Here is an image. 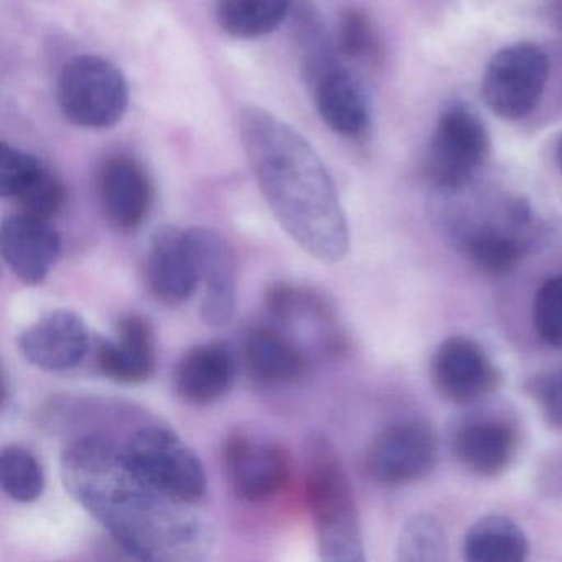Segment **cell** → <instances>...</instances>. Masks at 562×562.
<instances>
[{
    "mask_svg": "<svg viewBox=\"0 0 562 562\" xmlns=\"http://www.w3.org/2000/svg\"><path fill=\"white\" fill-rule=\"evenodd\" d=\"M0 483L14 502L34 503L44 495V469L31 450L8 446L0 453Z\"/></svg>",
    "mask_w": 562,
    "mask_h": 562,
    "instance_id": "25",
    "label": "cell"
},
{
    "mask_svg": "<svg viewBox=\"0 0 562 562\" xmlns=\"http://www.w3.org/2000/svg\"><path fill=\"white\" fill-rule=\"evenodd\" d=\"M243 357L249 376L269 386L297 383L307 376L312 367L307 351L274 327L252 328L246 335Z\"/></svg>",
    "mask_w": 562,
    "mask_h": 562,
    "instance_id": "21",
    "label": "cell"
},
{
    "mask_svg": "<svg viewBox=\"0 0 562 562\" xmlns=\"http://www.w3.org/2000/svg\"><path fill=\"white\" fill-rule=\"evenodd\" d=\"M462 549L469 562H522L531 544L515 519L493 513L470 526Z\"/></svg>",
    "mask_w": 562,
    "mask_h": 562,
    "instance_id": "22",
    "label": "cell"
},
{
    "mask_svg": "<svg viewBox=\"0 0 562 562\" xmlns=\"http://www.w3.org/2000/svg\"><path fill=\"white\" fill-rule=\"evenodd\" d=\"M337 47L341 55L351 60H374L380 55V37L363 9L350 8L340 15Z\"/></svg>",
    "mask_w": 562,
    "mask_h": 562,
    "instance_id": "26",
    "label": "cell"
},
{
    "mask_svg": "<svg viewBox=\"0 0 562 562\" xmlns=\"http://www.w3.org/2000/svg\"><path fill=\"white\" fill-rule=\"evenodd\" d=\"M93 347L87 322L74 311L48 312L19 337L24 360L47 373L75 370L93 353Z\"/></svg>",
    "mask_w": 562,
    "mask_h": 562,
    "instance_id": "11",
    "label": "cell"
},
{
    "mask_svg": "<svg viewBox=\"0 0 562 562\" xmlns=\"http://www.w3.org/2000/svg\"><path fill=\"white\" fill-rule=\"evenodd\" d=\"M57 100L68 123L85 130H108L126 114L130 87L123 71L106 58L80 55L61 68Z\"/></svg>",
    "mask_w": 562,
    "mask_h": 562,
    "instance_id": "4",
    "label": "cell"
},
{
    "mask_svg": "<svg viewBox=\"0 0 562 562\" xmlns=\"http://www.w3.org/2000/svg\"><path fill=\"white\" fill-rule=\"evenodd\" d=\"M292 0H216V21L229 37L255 41L288 19Z\"/></svg>",
    "mask_w": 562,
    "mask_h": 562,
    "instance_id": "23",
    "label": "cell"
},
{
    "mask_svg": "<svg viewBox=\"0 0 562 562\" xmlns=\"http://www.w3.org/2000/svg\"><path fill=\"white\" fill-rule=\"evenodd\" d=\"M449 450L463 469L475 475H502L518 453V427L505 417L469 416L450 429Z\"/></svg>",
    "mask_w": 562,
    "mask_h": 562,
    "instance_id": "14",
    "label": "cell"
},
{
    "mask_svg": "<svg viewBox=\"0 0 562 562\" xmlns=\"http://www.w3.org/2000/svg\"><path fill=\"white\" fill-rule=\"evenodd\" d=\"M190 233L195 245L200 284L203 285L200 305L203 322L210 327H222L235 314L238 289L235 252L215 229L193 226Z\"/></svg>",
    "mask_w": 562,
    "mask_h": 562,
    "instance_id": "18",
    "label": "cell"
},
{
    "mask_svg": "<svg viewBox=\"0 0 562 562\" xmlns=\"http://www.w3.org/2000/svg\"><path fill=\"white\" fill-rule=\"evenodd\" d=\"M532 327L548 347L562 348V274L552 276L536 292Z\"/></svg>",
    "mask_w": 562,
    "mask_h": 562,
    "instance_id": "27",
    "label": "cell"
},
{
    "mask_svg": "<svg viewBox=\"0 0 562 562\" xmlns=\"http://www.w3.org/2000/svg\"><path fill=\"white\" fill-rule=\"evenodd\" d=\"M238 124L256 182L282 229L317 261H344L350 251L347 215L312 144L262 108H243Z\"/></svg>",
    "mask_w": 562,
    "mask_h": 562,
    "instance_id": "2",
    "label": "cell"
},
{
    "mask_svg": "<svg viewBox=\"0 0 562 562\" xmlns=\"http://www.w3.org/2000/svg\"><path fill=\"white\" fill-rule=\"evenodd\" d=\"M439 462V437L426 420H400L374 436L364 457L368 475L383 486H403L429 475Z\"/></svg>",
    "mask_w": 562,
    "mask_h": 562,
    "instance_id": "8",
    "label": "cell"
},
{
    "mask_svg": "<svg viewBox=\"0 0 562 562\" xmlns=\"http://www.w3.org/2000/svg\"><path fill=\"white\" fill-rule=\"evenodd\" d=\"M430 383L449 403H475L502 386L503 374L485 348L470 337H450L434 351Z\"/></svg>",
    "mask_w": 562,
    "mask_h": 562,
    "instance_id": "10",
    "label": "cell"
},
{
    "mask_svg": "<svg viewBox=\"0 0 562 562\" xmlns=\"http://www.w3.org/2000/svg\"><path fill=\"white\" fill-rule=\"evenodd\" d=\"M0 249L12 274L27 285H38L50 274L61 255L60 233L50 220L8 216L0 228Z\"/></svg>",
    "mask_w": 562,
    "mask_h": 562,
    "instance_id": "17",
    "label": "cell"
},
{
    "mask_svg": "<svg viewBox=\"0 0 562 562\" xmlns=\"http://www.w3.org/2000/svg\"><path fill=\"white\" fill-rule=\"evenodd\" d=\"M555 159H558L559 169L562 170V139L559 140L558 153H555Z\"/></svg>",
    "mask_w": 562,
    "mask_h": 562,
    "instance_id": "29",
    "label": "cell"
},
{
    "mask_svg": "<svg viewBox=\"0 0 562 562\" xmlns=\"http://www.w3.org/2000/svg\"><path fill=\"white\" fill-rule=\"evenodd\" d=\"M93 360L97 370L114 383L149 381L157 368L156 335L149 322L137 314L121 318L113 338L94 341Z\"/></svg>",
    "mask_w": 562,
    "mask_h": 562,
    "instance_id": "19",
    "label": "cell"
},
{
    "mask_svg": "<svg viewBox=\"0 0 562 562\" xmlns=\"http://www.w3.org/2000/svg\"><path fill=\"white\" fill-rule=\"evenodd\" d=\"M314 85L315 106L322 121L344 137L363 136L371 123L367 91L350 71L334 58L307 68Z\"/></svg>",
    "mask_w": 562,
    "mask_h": 562,
    "instance_id": "16",
    "label": "cell"
},
{
    "mask_svg": "<svg viewBox=\"0 0 562 562\" xmlns=\"http://www.w3.org/2000/svg\"><path fill=\"white\" fill-rule=\"evenodd\" d=\"M490 154V137L479 114L463 103L443 108L437 120L429 154L426 177L437 192L465 189Z\"/></svg>",
    "mask_w": 562,
    "mask_h": 562,
    "instance_id": "6",
    "label": "cell"
},
{
    "mask_svg": "<svg viewBox=\"0 0 562 562\" xmlns=\"http://www.w3.org/2000/svg\"><path fill=\"white\" fill-rule=\"evenodd\" d=\"M531 400L552 427L562 429V367L531 378L526 384Z\"/></svg>",
    "mask_w": 562,
    "mask_h": 562,
    "instance_id": "28",
    "label": "cell"
},
{
    "mask_svg": "<svg viewBox=\"0 0 562 562\" xmlns=\"http://www.w3.org/2000/svg\"><path fill=\"white\" fill-rule=\"evenodd\" d=\"M130 462L172 498L195 505L206 493V473L195 450L170 427L149 424L127 437Z\"/></svg>",
    "mask_w": 562,
    "mask_h": 562,
    "instance_id": "5",
    "label": "cell"
},
{
    "mask_svg": "<svg viewBox=\"0 0 562 562\" xmlns=\"http://www.w3.org/2000/svg\"><path fill=\"white\" fill-rule=\"evenodd\" d=\"M446 529L436 516L417 513L404 522L396 544V559L401 562L447 561Z\"/></svg>",
    "mask_w": 562,
    "mask_h": 562,
    "instance_id": "24",
    "label": "cell"
},
{
    "mask_svg": "<svg viewBox=\"0 0 562 562\" xmlns=\"http://www.w3.org/2000/svg\"><path fill=\"white\" fill-rule=\"evenodd\" d=\"M97 195L108 222L121 232H136L149 218L154 183L143 164L126 154H113L97 170Z\"/></svg>",
    "mask_w": 562,
    "mask_h": 562,
    "instance_id": "12",
    "label": "cell"
},
{
    "mask_svg": "<svg viewBox=\"0 0 562 562\" xmlns=\"http://www.w3.org/2000/svg\"><path fill=\"white\" fill-rule=\"evenodd\" d=\"M305 502L322 561L363 562V532L357 499L340 453L324 434L305 440Z\"/></svg>",
    "mask_w": 562,
    "mask_h": 562,
    "instance_id": "3",
    "label": "cell"
},
{
    "mask_svg": "<svg viewBox=\"0 0 562 562\" xmlns=\"http://www.w3.org/2000/svg\"><path fill=\"white\" fill-rule=\"evenodd\" d=\"M0 195L19 212L44 220L57 216L67 202L64 182L47 164L5 143L0 146Z\"/></svg>",
    "mask_w": 562,
    "mask_h": 562,
    "instance_id": "13",
    "label": "cell"
},
{
    "mask_svg": "<svg viewBox=\"0 0 562 562\" xmlns=\"http://www.w3.org/2000/svg\"><path fill=\"white\" fill-rule=\"evenodd\" d=\"M222 460L226 480L243 502H269L288 486L291 479L288 450L243 430L226 437Z\"/></svg>",
    "mask_w": 562,
    "mask_h": 562,
    "instance_id": "9",
    "label": "cell"
},
{
    "mask_svg": "<svg viewBox=\"0 0 562 562\" xmlns=\"http://www.w3.org/2000/svg\"><path fill=\"white\" fill-rule=\"evenodd\" d=\"M238 373L235 353L223 341L190 348L177 364L173 387L177 396L193 406L216 403L232 391Z\"/></svg>",
    "mask_w": 562,
    "mask_h": 562,
    "instance_id": "20",
    "label": "cell"
},
{
    "mask_svg": "<svg viewBox=\"0 0 562 562\" xmlns=\"http://www.w3.org/2000/svg\"><path fill=\"white\" fill-rule=\"evenodd\" d=\"M549 77V58L528 42L509 45L493 55L482 81V94L492 113L506 121L522 120L538 108Z\"/></svg>",
    "mask_w": 562,
    "mask_h": 562,
    "instance_id": "7",
    "label": "cell"
},
{
    "mask_svg": "<svg viewBox=\"0 0 562 562\" xmlns=\"http://www.w3.org/2000/svg\"><path fill=\"white\" fill-rule=\"evenodd\" d=\"M149 291L166 305H180L200 285L199 262L190 228L166 225L154 233L146 259Z\"/></svg>",
    "mask_w": 562,
    "mask_h": 562,
    "instance_id": "15",
    "label": "cell"
},
{
    "mask_svg": "<svg viewBox=\"0 0 562 562\" xmlns=\"http://www.w3.org/2000/svg\"><path fill=\"white\" fill-rule=\"evenodd\" d=\"M60 472L71 498L133 558L202 561L215 549L212 526L193 505L157 488L137 472L123 446L108 437L83 436L68 443Z\"/></svg>",
    "mask_w": 562,
    "mask_h": 562,
    "instance_id": "1",
    "label": "cell"
}]
</instances>
